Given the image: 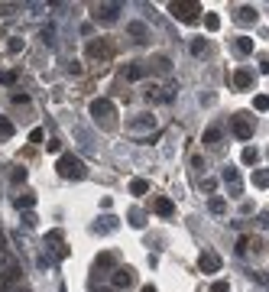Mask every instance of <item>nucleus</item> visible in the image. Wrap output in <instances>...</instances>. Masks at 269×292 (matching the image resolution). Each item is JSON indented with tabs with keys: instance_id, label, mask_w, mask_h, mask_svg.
<instances>
[{
	"instance_id": "nucleus-1",
	"label": "nucleus",
	"mask_w": 269,
	"mask_h": 292,
	"mask_svg": "<svg viewBox=\"0 0 269 292\" xmlns=\"http://www.w3.org/2000/svg\"><path fill=\"white\" fill-rule=\"evenodd\" d=\"M55 169H59L62 179H85V162L78 159V156H59Z\"/></svg>"
},
{
	"instance_id": "nucleus-2",
	"label": "nucleus",
	"mask_w": 269,
	"mask_h": 292,
	"mask_svg": "<svg viewBox=\"0 0 269 292\" xmlns=\"http://www.w3.org/2000/svg\"><path fill=\"white\" fill-rule=\"evenodd\" d=\"M169 13H172L175 20L182 23H198V13H201V3H192V0H175V3H169Z\"/></svg>"
},
{
	"instance_id": "nucleus-3",
	"label": "nucleus",
	"mask_w": 269,
	"mask_h": 292,
	"mask_svg": "<svg viewBox=\"0 0 269 292\" xmlns=\"http://www.w3.org/2000/svg\"><path fill=\"white\" fill-rule=\"evenodd\" d=\"M230 127H234V137H237V140H250V137H253V123H250L247 114H234V117H230Z\"/></svg>"
},
{
	"instance_id": "nucleus-4",
	"label": "nucleus",
	"mask_w": 269,
	"mask_h": 292,
	"mask_svg": "<svg viewBox=\"0 0 269 292\" xmlns=\"http://www.w3.org/2000/svg\"><path fill=\"white\" fill-rule=\"evenodd\" d=\"M120 13V3H97L94 7V20L97 23H114Z\"/></svg>"
},
{
	"instance_id": "nucleus-5",
	"label": "nucleus",
	"mask_w": 269,
	"mask_h": 292,
	"mask_svg": "<svg viewBox=\"0 0 269 292\" xmlns=\"http://www.w3.org/2000/svg\"><path fill=\"white\" fill-rule=\"evenodd\" d=\"M198 270L201 273H221V257H217L214 250H205L198 257Z\"/></svg>"
},
{
	"instance_id": "nucleus-6",
	"label": "nucleus",
	"mask_w": 269,
	"mask_h": 292,
	"mask_svg": "<svg viewBox=\"0 0 269 292\" xmlns=\"http://www.w3.org/2000/svg\"><path fill=\"white\" fill-rule=\"evenodd\" d=\"M133 282H136V276H133L130 266H117L114 270V289H130Z\"/></svg>"
},
{
	"instance_id": "nucleus-7",
	"label": "nucleus",
	"mask_w": 269,
	"mask_h": 292,
	"mask_svg": "<svg viewBox=\"0 0 269 292\" xmlns=\"http://www.w3.org/2000/svg\"><path fill=\"white\" fill-rule=\"evenodd\" d=\"M91 117H94V120L114 117V104H110L107 97H97V101H91Z\"/></svg>"
},
{
	"instance_id": "nucleus-8",
	"label": "nucleus",
	"mask_w": 269,
	"mask_h": 292,
	"mask_svg": "<svg viewBox=\"0 0 269 292\" xmlns=\"http://www.w3.org/2000/svg\"><path fill=\"white\" fill-rule=\"evenodd\" d=\"M230 81H234V88L247 91V88H253V72H250V68H237V72L230 75Z\"/></svg>"
},
{
	"instance_id": "nucleus-9",
	"label": "nucleus",
	"mask_w": 269,
	"mask_h": 292,
	"mask_svg": "<svg viewBox=\"0 0 269 292\" xmlns=\"http://www.w3.org/2000/svg\"><path fill=\"white\" fill-rule=\"evenodd\" d=\"M152 211H156L159 217H172V215H175V201H172V198H162V195H159V198L152 201Z\"/></svg>"
},
{
	"instance_id": "nucleus-10",
	"label": "nucleus",
	"mask_w": 269,
	"mask_h": 292,
	"mask_svg": "<svg viewBox=\"0 0 269 292\" xmlns=\"http://www.w3.org/2000/svg\"><path fill=\"white\" fill-rule=\"evenodd\" d=\"M16 279H20V266L13 263V266H7V270L0 273V292H7V286H13Z\"/></svg>"
},
{
	"instance_id": "nucleus-11",
	"label": "nucleus",
	"mask_w": 269,
	"mask_h": 292,
	"mask_svg": "<svg viewBox=\"0 0 269 292\" xmlns=\"http://www.w3.org/2000/svg\"><path fill=\"white\" fill-rule=\"evenodd\" d=\"M224 185L230 188V195H240V172L237 169H224Z\"/></svg>"
},
{
	"instance_id": "nucleus-12",
	"label": "nucleus",
	"mask_w": 269,
	"mask_h": 292,
	"mask_svg": "<svg viewBox=\"0 0 269 292\" xmlns=\"http://www.w3.org/2000/svg\"><path fill=\"white\" fill-rule=\"evenodd\" d=\"M127 32H130V36H136V43H146V36H149V30H146V23H140V20L127 23Z\"/></svg>"
},
{
	"instance_id": "nucleus-13",
	"label": "nucleus",
	"mask_w": 269,
	"mask_h": 292,
	"mask_svg": "<svg viewBox=\"0 0 269 292\" xmlns=\"http://www.w3.org/2000/svg\"><path fill=\"white\" fill-rule=\"evenodd\" d=\"M221 137H224V130H221V127L214 123V127H208L205 133H201V143H208V146H214V143H221Z\"/></svg>"
},
{
	"instance_id": "nucleus-14",
	"label": "nucleus",
	"mask_w": 269,
	"mask_h": 292,
	"mask_svg": "<svg viewBox=\"0 0 269 292\" xmlns=\"http://www.w3.org/2000/svg\"><path fill=\"white\" fill-rule=\"evenodd\" d=\"M256 7H240L237 10V23H243V26H250V23H256Z\"/></svg>"
},
{
	"instance_id": "nucleus-15",
	"label": "nucleus",
	"mask_w": 269,
	"mask_h": 292,
	"mask_svg": "<svg viewBox=\"0 0 269 292\" xmlns=\"http://www.w3.org/2000/svg\"><path fill=\"white\" fill-rule=\"evenodd\" d=\"M127 78H130V81H143V78H146V68H143V62H130V65H127Z\"/></svg>"
},
{
	"instance_id": "nucleus-16",
	"label": "nucleus",
	"mask_w": 269,
	"mask_h": 292,
	"mask_svg": "<svg viewBox=\"0 0 269 292\" xmlns=\"http://www.w3.org/2000/svg\"><path fill=\"white\" fill-rule=\"evenodd\" d=\"M253 185L256 188H269V169H253Z\"/></svg>"
},
{
	"instance_id": "nucleus-17",
	"label": "nucleus",
	"mask_w": 269,
	"mask_h": 292,
	"mask_svg": "<svg viewBox=\"0 0 269 292\" xmlns=\"http://www.w3.org/2000/svg\"><path fill=\"white\" fill-rule=\"evenodd\" d=\"M208 208H211V215H224V211H227V201L221 198V195H211V201H208Z\"/></svg>"
},
{
	"instance_id": "nucleus-18",
	"label": "nucleus",
	"mask_w": 269,
	"mask_h": 292,
	"mask_svg": "<svg viewBox=\"0 0 269 292\" xmlns=\"http://www.w3.org/2000/svg\"><path fill=\"white\" fill-rule=\"evenodd\" d=\"M149 192V182H146V179H133V182H130V195H146Z\"/></svg>"
},
{
	"instance_id": "nucleus-19",
	"label": "nucleus",
	"mask_w": 269,
	"mask_h": 292,
	"mask_svg": "<svg viewBox=\"0 0 269 292\" xmlns=\"http://www.w3.org/2000/svg\"><path fill=\"white\" fill-rule=\"evenodd\" d=\"M240 159H243V166H256V159H259V150H253V146H247V150L240 153Z\"/></svg>"
},
{
	"instance_id": "nucleus-20",
	"label": "nucleus",
	"mask_w": 269,
	"mask_h": 292,
	"mask_svg": "<svg viewBox=\"0 0 269 292\" xmlns=\"http://www.w3.org/2000/svg\"><path fill=\"white\" fill-rule=\"evenodd\" d=\"M237 52L240 55H250V52H253V39H250V36H237Z\"/></svg>"
},
{
	"instance_id": "nucleus-21",
	"label": "nucleus",
	"mask_w": 269,
	"mask_h": 292,
	"mask_svg": "<svg viewBox=\"0 0 269 292\" xmlns=\"http://www.w3.org/2000/svg\"><path fill=\"white\" fill-rule=\"evenodd\" d=\"M13 133H16V130H13V123L7 117H0V140H10Z\"/></svg>"
},
{
	"instance_id": "nucleus-22",
	"label": "nucleus",
	"mask_w": 269,
	"mask_h": 292,
	"mask_svg": "<svg viewBox=\"0 0 269 292\" xmlns=\"http://www.w3.org/2000/svg\"><path fill=\"white\" fill-rule=\"evenodd\" d=\"M205 30H211V32L221 30V16L217 13H205Z\"/></svg>"
},
{
	"instance_id": "nucleus-23",
	"label": "nucleus",
	"mask_w": 269,
	"mask_h": 292,
	"mask_svg": "<svg viewBox=\"0 0 269 292\" xmlns=\"http://www.w3.org/2000/svg\"><path fill=\"white\" fill-rule=\"evenodd\" d=\"M32 205H36V195H30V192H23L20 198H16V208H20V211L23 208H32Z\"/></svg>"
},
{
	"instance_id": "nucleus-24",
	"label": "nucleus",
	"mask_w": 269,
	"mask_h": 292,
	"mask_svg": "<svg viewBox=\"0 0 269 292\" xmlns=\"http://www.w3.org/2000/svg\"><path fill=\"white\" fill-rule=\"evenodd\" d=\"M107 52H110V49L104 43H88V55H94V59H97V55H107Z\"/></svg>"
},
{
	"instance_id": "nucleus-25",
	"label": "nucleus",
	"mask_w": 269,
	"mask_h": 292,
	"mask_svg": "<svg viewBox=\"0 0 269 292\" xmlns=\"http://www.w3.org/2000/svg\"><path fill=\"white\" fill-rule=\"evenodd\" d=\"M114 263H117V257H114V253H101V257H97V266H101V270H110Z\"/></svg>"
},
{
	"instance_id": "nucleus-26",
	"label": "nucleus",
	"mask_w": 269,
	"mask_h": 292,
	"mask_svg": "<svg viewBox=\"0 0 269 292\" xmlns=\"http://www.w3.org/2000/svg\"><path fill=\"white\" fill-rule=\"evenodd\" d=\"M152 65H156V72H169V68H172V62H169L165 55H156V59H152Z\"/></svg>"
},
{
	"instance_id": "nucleus-27",
	"label": "nucleus",
	"mask_w": 269,
	"mask_h": 292,
	"mask_svg": "<svg viewBox=\"0 0 269 292\" xmlns=\"http://www.w3.org/2000/svg\"><path fill=\"white\" fill-rule=\"evenodd\" d=\"M253 108L256 110H269V94H256L253 97Z\"/></svg>"
},
{
	"instance_id": "nucleus-28",
	"label": "nucleus",
	"mask_w": 269,
	"mask_h": 292,
	"mask_svg": "<svg viewBox=\"0 0 269 292\" xmlns=\"http://www.w3.org/2000/svg\"><path fill=\"white\" fill-rule=\"evenodd\" d=\"M205 39H192V55H205Z\"/></svg>"
},
{
	"instance_id": "nucleus-29",
	"label": "nucleus",
	"mask_w": 269,
	"mask_h": 292,
	"mask_svg": "<svg viewBox=\"0 0 269 292\" xmlns=\"http://www.w3.org/2000/svg\"><path fill=\"white\" fill-rule=\"evenodd\" d=\"M211 292H230V282H227V279H217L214 286H211Z\"/></svg>"
},
{
	"instance_id": "nucleus-30",
	"label": "nucleus",
	"mask_w": 269,
	"mask_h": 292,
	"mask_svg": "<svg viewBox=\"0 0 269 292\" xmlns=\"http://www.w3.org/2000/svg\"><path fill=\"white\" fill-rule=\"evenodd\" d=\"M43 140H45V133H43L39 127H36V130H30V143H43Z\"/></svg>"
},
{
	"instance_id": "nucleus-31",
	"label": "nucleus",
	"mask_w": 269,
	"mask_h": 292,
	"mask_svg": "<svg viewBox=\"0 0 269 292\" xmlns=\"http://www.w3.org/2000/svg\"><path fill=\"white\" fill-rule=\"evenodd\" d=\"M250 244H253L250 237H240V240H237V253H247V250H250Z\"/></svg>"
},
{
	"instance_id": "nucleus-32",
	"label": "nucleus",
	"mask_w": 269,
	"mask_h": 292,
	"mask_svg": "<svg viewBox=\"0 0 269 292\" xmlns=\"http://www.w3.org/2000/svg\"><path fill=\"white\" fill-rule=\"evenodd\" d=\"M0 81H3V85H13V81H16V72H3Z\"/></svg>"
},
{
	"instance_id": "nucleus-33",
	"label": "nucleus",
	"mask_w": 269,
	"mask_h": 292,
	"mask_svg": "<svg viewBox=\"0 0 269 292\" xmlns=\"http://www.w3.org/2000/svg\"><path fill=\"white\" fill-rule=\"evenodd\" d=\"M114 227H117V217L107 215V217H104V231H114Z\"/></svg>"
},
{
	"instance_id": "nucleus-34",
	"label": "nucleus",
	"mask_w": 269,
	"mask_h": 292,
	"mask_svg": "<svg viewBox=\"0 0 269 292\" xmlns=\"http://www.w3.org/2000/svg\"><path fill=\"white\" fill-rule=\"evenodd\" d=\"M23 224H26V227H36V215H32V211H26V215H23Z\"/></svg>"
},
{
	"instance_id": "nucleus-35",
	"label": "nucleus",
	"mask_w": 269,
	"mask_h": 292,
	"mask_svg": "<svg viewBox=\"0 0 269 292\" xmlns=\"http://www.w3.org/2000/svg\"><path fill=\"white\" fill-rule=\"evenodd\" d=\"M13 182H16V185L26 182V169H16V172H13Z\"/></svg>"
},
{
	"instance_id": "nucleus-36",
	"label": "nucleus",
	"mask_w": 269,
	"mask_h": 292,
	"mask_svg": "<svg viewBox=\"0 0 269 292\" xmlns=\"http://www.w3.org/2000/svg\"><path fill=\"white\" fill-rule=\"evenodd\" d=\"M45 150H49V153H59V150H62V143H59V140H49V143H45Z\"/></svg>"
},
{
	"instance_id": "nucleus-37",
	"label": "nucleus",
	"mask_w": 269,
	"mask_h": 292,
	"mask_svg": "<svg viewBox=\"0 0 269 292\" xmlns=\"http://www.w3.org/2000/svg\"><path fill=\"white\" fill-rule=\"evenodd\" d=\"M140 217H143L140 211H133V215H130V224H133V227H143V221H140Z\"/></svg>"
},
{
	"instance_id": "nucleus-38",
	"label": "nucleus",
	"mask_w": 269,
	"mask_h": 292,
	"mask_svg": "<svg viewBox=\"0 0 269 292\" xmlns=\"http://www.w3.org/2000/svg\"><path fill=\"white\" fill-rule=\"evenodd\" d=\"M259 72H263V75H269V62H266V59L259 62Z\"/></svg>"
},
{
	"instance_id": "nucleus-39",
	"label": "nucleus",
	"mask_w": 269,
	"mask_h": 292,
	"mask_svg": "<svg viewBox=\"0 0 269 292\" xmlns=\"http://www.w3.org/2000/svg\"><path fill=\"white\" fill-rule=\"evenodd\" d=\"M7 292H30L26 286H13V289H7Z\"/></svg>"
},
{
	"instance_id": "nucleus-40",
	"label": "nucleus",
	"mask_w": 269,
	"mask_h": 292,
	"mask_svg": "<svg viewBox=\"0 0 269 292\" xmlns=\"http://www.w3.org/2000/svg\"><path fill=\"white\" fill-rule=\"evenodd\" d=\"M3 247H7V240H3V237H0V253H3Z\"/></svg>"
},
{
	"instance_id": "nucleus-41",
	"label": "nucleus",
	"mask_w": 269,
	"mask_h": 292,
	"mask_svg": "<svg viewBox=\"0 0 269 292\" xmlns=\"http://www.w3.org/2000/svg\"><path fill=\"white\" fill-rule=\"evenodd\" d=\"M143 292H156V289H152V286H143Z\"/></svg>"
}]
</instances>
